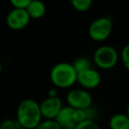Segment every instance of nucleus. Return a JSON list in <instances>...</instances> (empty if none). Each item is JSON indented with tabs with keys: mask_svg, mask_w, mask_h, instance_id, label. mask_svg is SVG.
<instances>
[{
	"mask_svg": "<svg viewBox=\"0 0 129 129\" xmlns=\"http://www.w3.org/2000/svg\"><path fill=\"white\" fill-rule=\"evenodd\" d=\"M0 129H22V127L16 119L8 118L0 123Z\"/></svg>",
	"mask_w": 129,
	"mask_h": 129,
	"instance_id": "nucleus-15",
	"label": "nucleus"
},
{
	"mask_svg": "<svg viewBox=\"0 0 129 129\" xmlns=\"http://www.w3.org/2000/svg\"><path fill=\"white\" fill-rule=\"evenodd\" d=\"M76 129H100L98 123L92 120H86L77 124Z\"/></svg>",
	"mask_w": 129,
	"mask_h": 129,
	"instance_id": "nucleus-17",
	"label": "nucleus"
},
{
	"mask_svg": "<svg viewBox=\"0 0 129 129\" xmlns=\"http://www.w3.org/2000/svg\"><path fill=\"white\" fill-rule=\"evenodd\" d=\"M11 5L17 9H26L30 3V0H11Z\"/></svg>",
	"mask_w": 129,
	"mask_h": 129,
	"instance_id": "nucleus-19",
	"label": "nucleus"
},
{
	"mask_svg": "<svg viewBox=\"0 0 129 129\" xmlns=\"http://www.w3.org/2000/svg\"><path fill=\"white\" fill-rule=\"evenodd\" d=\"M74 112L75 110L68 105L61 108L56 118L54 119L61 127V129H76L77 123L74 119Z\"/></svg>",
	"mask_w": 129,
	"mask_h": 129,
	"instance_id": "nucleus-9",
	"label": "nucleus"
},
{
	"mask_svg": "<svg viewBox=\"0 0 129 129\" xmlns=\"http://www.w3.org/2000/svg\"><path fill=\"white\" fill-rule=\"evenodd\" d=\"M30 21V17L26 9L13 8L6 17V23L8 27L13 30H19L24 28Z\"/></svg>",
	"mask_w": 129,
	"mask_h": 129,
	"instance_id": "nucleus-7",
	"label": "nucleus"
},
{
	"mask_svg": "<svg viewBox=\"0 0 129 129\" xmlns=\"http://www.w3.org/2000/svg\"><path fill=\"white\" fill-rule=\"evenodd\" d=\"M1 70H2V67H1V63H0V73H1Z\"/></svg>",
	"mask_w": 129,
	"mask_h": 129,
	"instance_id": "nucleus-22",
	"label": "nucleus"
},
{
	"mask_svg": "<svg viewBox=\"0 0 129 129\" xmlns=\"http://www.w3.org/2000/svg\"><path fill=\"white\" fill-rule=\"evenodd\" d=\"M40 112L41 116L47 120H54L63 107L62 100L57 97H46L40 104Z\"/></svg>",
	"mask_w": 129,
	"mask_h": 129,
	"instance_id": "nucleus-6",
	"label": "nucleus"
},
{
	"mask_svg": "<svg viewBox=\"0 0 129 129\" xmlns=\"http://www.w3.org/2000/svg\"><path fill=\"white\" fill-rule=\"evenodd\" d=\"M113 30V22L109 16H102L95 19L89 26V36L94 41L106 40Z\"/></svg>",
	"mask_w": 129,
	"mask_h": 129,
	"instance_id": "nucleus-4",
	"label": "nucleus"
},
{
	"mask_svg": "<svg viewBox=\"0 0 129 129\" xmlns=\"http://www.w3.org/2000/svg\"><path fill=\"white\" fill-rule=\"evenodd\" d=\"M16 120L22 129H35L42 121L39 103L33 99H24L17 107Z\"/></svg>",
	"mask_w": 129,
	"mask_h": 129,
	"instance_id": "nucleus-1",
	"label": "nucleus"
},
{
	"mask_svg": "<svg viewBox=\"0 0 129 129\" xmlns=\"http://www.w3.org/2000/svg\"><path fill=\"white\" fill-rule=\"evenodd\" d=\"M68 106L74 110H81L92 107L93 97L91 93L85 89H72L66 97Z\"/></svg>",
	"mask_w": 129,
	"mask_h": 129,
	"instance_id": "nucleus-5",
	"label": "nucleus"
},
{
	"mask_svg": "<svg viewBox=\"0 0 129 129\" xmlns=\"http://www.w3.org/2000/svg\"><path fill=\"white\" fill-rule=\"evenodd\" d=\"M110 129H129V117L126 113H116L109 119Z\"/></svg>",
	"mask_w": 129,
	"mask_h": 129,
	"instance_id": "nucleus-11",
	"label": "nucleus"
},
{
	"mask_svg": "<svg viewBox=\"0 0 129 129\" xmlns=\"http://www.w3.org/2000/svg\"><path fill=\"white\" fill-rule=\"evenodd\" d=\"M47 97H57V91L55 88L49 89L47 92Z\"/></svg>",
	"mask_w": 129,
	"mask_h": 129,
	"instance_id": "nucleus-20",
	"label": "nucleus"
},
{
	"mask_svg": "<svg viewBox=\"0 0 129 129\" xmlns=\"http://www.w3.org/2000/svg\"><path fill=\"white\" fill-rule=\"evenodd\" d=\"M72 64H73L75 71L77 72V74H80V73L85 72V71L92 68L90 59L85 57V56H80V57L76 58Z\"/></svg>",
	"mask_w": 129,
	"mask_h": 129,
	"instance_id": "nucleus-13",
	"label": "nucleus"
},
{
	"mask_svg": "<svg viewBox=\"0 0 129 129\" xmlns=\"http://www.w3.org/2000/svg\"><path fill=\"white\" fill-rule=\"evenodd\" d=\"M126 114H127V116L129 117V104H128V106H127V109H126Z\"/></svg>",
	"mask_w": 129,
	"mask_h": 129,
	"instance_id": "nucleus-21",
	"label": "nucleus"
},
{
	"mask_svg": "<svg viewBox=\"0 0 129 129\" xmlns=\"http://www.w3.org/2000/svg\"><path fill=\"white\" fill-rule=\"evenodd\" d=\"M102 77L100 73L93 68L78 74L77 77V83L81 86L82 89H85L87 91L97 88L100 85Z\"/></svg>",
	"mask_w": 129,
	"mask_h": 129,
	"instance_id": "nucleus-8",
	"label": "nucleus"
},
{
	"mask_svg": "<svg viewBox=\"0 0 129 129\" xmlns=\"http://www.w3.org/2000/svg\"><path fill=\"white\" fill-rule=\"evenodd\" d=\"M26 11L30 17V19H39L44 16L46 12L45 5L38 0H30V3L28 7L26 8Z\"/></svg>",
	"mask_w": 129,
	"mask_h": 129,
	"instance_id": "nucleus-10",
	"label": "nucleus"
},
{
	"mask_svg": "<svg viewBox=\"0 0 129 129\" xmlns=\"http://www.w3.org/2000/svg\"><path fill=\"white\" fill-rule=\"evenodd\" d=\"M93 59L98 68L102 70H110L117 64L119 60V54L115 47L105 44L99 46L94 51Z\"/></svg>",
	"mask_w": 129,
	"mask_h": 129,
	"instance_id": "nucleus-3",
	"label": "nucleus"
},
{
	"mask_svg": "<svg viewBox=\"0 0 129 129\" xmlns=\"http://www.w3.org/2000/svg\"><path fill=\"white\" fill-rule=\"evenodd\" d=\"M71 4L77 11L85 12L91 8L93 2H92V0H72Z\"/></svg>",
	"mask_w": 129,
	"mask_h": 129,
	"instance_id": "nucleus-14",
	"label": "nucleus"
},
{
	"mask_svg": "<svg viewBox=\"0 0 129 129\" xmlns=\"http://www.w3.org/2000/svg\"><path fill=\"white\" fill-rule=\"evenodd\" d=\"M97 117H98L97 110L93 107H89V108L81 109V110H75L74 112V119L77 124L80 122L86 121V120L95 121Z\"/></svg>",
	"mask_w": 129,
	"mask_h": 129,
	"instance_id": "nucleus-12",
	"label": "nucleus"
},
{
	"mask_svg": "<svg viewBox=\"0 0 129 129\" xmlns=\"http://www.w3.org/2000/svg\"><path fill=\"white\" fill-rule=\"evenodd\" d=\"M35 129H61L58 123L55 120H42Z\"/></svg>",
	"mask_w": 129,
	"mask_h": 129,
	"instance_id": "nucleus-16",
	"label": "nucleus"
},
{
	"mask_svg": "<svg viewBox=\"0 0 129 129\" xmlns=\"http://www.w3.org/2000/svg\"><path fill=\"white\" fill-rule=\"evenodd\" d=\"M121 60L123 66L127 70H129V43L124 45L121 50Z\"/></svg>",
	"mask_w": 129,
	"mask_h": 129,
	"instance_id": "nucleus-18",
	"label": "nucleus"
},
{
	"mask_svg": "<svg viewBox=\"0 0 129 129\" xmlns=\"http://www.w3.org/2000/svg\"><path fill=\"white\" fill-rule=\"evenodd\" d=\"M78 74L71 62L62 61L55 63L49 73V79L55 88L68 89L77 83Z\"/></svg>",
	"mask_w": 129,
	"mask_h": 129,
	"instance_id": "nucleus-2",
	"label": "nucleus"
}]
</instances>
